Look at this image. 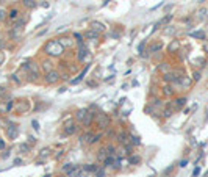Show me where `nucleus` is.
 <instances>
[{
	"label": "nucleus",
	"instance_id": "nucleus-31",
	"mask_svg": "<svg viewBox=\"0 0 208 177\" xmlns=\"http://www.w3.org/2000/svg\"><path fill=\"white\" fill-rule=\"evenodd\" d=\"M6 94V91H5V88H0V97H3Z\"/></svg>",
	"mask_w": 208,
	"mask_h": 177
},
{
	"label": "nucleus",
	"instance_id": "nucleus-3",
	"mask_svg": "<svg viewBox=\"0 0 208 177\" xmlns=\"http://www.w3.org/2000/svg\"><path fill=\"white\" fill-rule=\"evenodd\" d=\"M60 72H57V71H50V72H47L45 74V83H48V85H53V83H57V81L60 80Z\"/></svg>",
	"mask_w": 208,
	"mask_h": 177
},
{
	"label": "nucleus",
	"instance_id": "nucleus-32",
	"mask_svg": "<svg viewBox=\"0 0 208 177\" xmlns=\"http://www.w3.org/2000/svg\"><path fill=\"white\" fill-rule=\"evenodd\" d=\"M3 46H5V41L0 38V52H2V49H3Z\"/></svg>",
	"mask_w": 208,
	"mask_h": 177
},
{
	"label": "nucleus",
	"instance_id": "nucleus-20",
	"mask_svg": "<svg viewBox=\"0 0 208 177\" xmlns=\"http://www.w3.org/2000/svg\"><path fill=\"white\" fill-rule=\"evenodd\" d=\"M139 161H141L139 157H135V155H133V157H130V163H131V165H138Z\"/></svg>",
	"mask_w": 208,
	"mask_h": 177
},
{
	"label": "nucleus",
	"instance_id": "nucleus-37",
	"mask_svg": "<svg viewBox=\"0 0 208 177\" xmlns=\"http://www.w3.org/2000/svg\"><path fill=\"white\" fill-rule=\"evenodd\" d=\"M60 177H64V176H60Z\"/></svg>",
	"mask_w": 208,
	"mask_h": 177
},
{
	"label": "nucleus",
	"instance_id": "nucleus-10",
	"mask_svg": "<svg viewBox=\"0 0 208 177\" xmlns=\"http://www.w3.org/2000/svg\"><path fill=\"white\" fill-rule=\"evenodd\" d=\"M42 67H44L45 74H47V72H50V71H53V64H52V61H50V60L42 61Z\"/></svg>",
	"mask_w": 208,
	"mask_h": 177
},
{
	"label": "nucleus",
	"instance_id": "nucleus-25",
	"mask_svg": "<svg viewBox=\"0 0 208 177\" xmlns=\"http://www.w3.org/2000/svg\"><path fill=\"white\" fill-rule=\"evenodd\" d=\"M130 140H131V144H139V138L138 137H130Z\"/></svg>",
	"mask_w": 208,
	"mask_h": 177
},
{
	"label": "nucleus",
	"instance_id": "nucleus-7",
	"mask_svg": "<svg viewBox=\"0 0 208 177\" xmlns=\"http://www.w3.org/2000/svg\"><path fill=\"white\" fill-rule=\"evenodd\" d=\"M91 30L97 31L100 35V33L105 31V25H103L102 22H97V20H94V22H91Z\"/></svg>",
	"mask_w": 208,
	"mask_h": 177
},
{
	"label": "nucleus",
	"instance_id": "nucleus-1",
	"mask_svg": "<svg viewBox=\"0 0 208 177\" xmlns=\"http://www.w3.org/2000/svg\"><path fill=\"white\" fill-rule=\"evenodd\" d=\"M45 52L52 57H58L64 52V47L61 46L60 41H50V43L45 44Z\"/></svg>",
	"mask_w": 208,
	"mask_h": 177
},
{
	"label": "nucleus",
	"instance_id": "nucleus-33",
	"mask_svg": "<svg viewBox=\"0 0 208 177\" xmlns=\"http://www.w3.org/2000/svg\"><path fill=\"white\" fill-rule=\"evenodd\" d=\"M186 165H188V161H186V160H183V161H180V166H182V168H185Z\"/></svg>",
	"mask_w": 208,
	"mask_h": 177
},
{
	"label": "nucleus",
	"instance_id": "nucleus-14",
	"mask_svg": "<svg viewBox=\"0 0 208 177\" xmlns=\"http://www.w3.org/2000/svg\"><path fill=\"white\" fill-rule=\"evenodd\" d=\"M24 6H27L28 10H33L36 8V2L34 0H24Z\"/></svg>",
	"mask_w": 208,
	"mask_h": 177
},
{
	"label": "nucleus",
	"instance_id": "nucleus-17",
	"mask_svg": "<svg viewBox=\"0 0 208 177\" xmlns=\"http://www.w3.org/2000/svg\"><path fill=\"white\" fill-rule=\"evenodd\" d=\"M75 165H72V163H67V165L63 166V173H69V171H72Z\"/></svg>",
	"mask_w": 208,
	"mask_h": 177
},
{
	"label": "nucleus",
	"instance_id": "nucleus-18",
	"mask_svg": "<svg viewBox=\"0 0 208 177\" xmlns=\"http://www.w3.org/2000/svg\"><path fill=\"white\" fill-rule=\"evenodd\" d=\"M107 149H102V151H100V154H99V160H103V161H105V158H107Z\"/></svg>",
	"mask_w": 208,
	"mask_h": 177
},
{
	"label": "nucleus",
	"instance_id": "nucleus-26",
	"mask_svg": "<svg viewBox=\"0 0 208 177\" xmlns=\"http://www.w3.org/2000/svg\"><path fill=\"white\" fill-rule=\"evenodd\" d=\"M20 151H22V152H28L30 151V146L28 144H22V146H20Z\"/></svg>",
	"mask_w": 208,
	"mask_h": 177
},
{
	"label": "nucleus",
	"instance_id": "nucleus-29",
	"mask_svg": "<svg viewBox=\"0 0 208 177\" xmlns=\"http://www.w3.org/2000/svg\"><path fill=\"white\" fill-rule=\"evenodd\" d=\"M185 102H186L185 99H178V100H177V107H182V105H185Z\"/></svg>",
	"mask_w": 208,
	"mask_h": 177
},
{
	"label": "nucleus",
	"instance_id": "nucleus-16",
	"mask_svg": "<svg viewBox=\"0 0 208 177\" xmlns=\"http://www.w3.org/2000/svg\"><path fill=\"white\" fill-rule=\"evenodd\" d=\"M171 19H172V14H169V16H166V17H164L163 20H160V22L157 24V27H160V25H164V24H168V22H169Z\"/></svg>",
	"mask_w": 208,
	"mask_h": 177
},
{
	"label": "nucleus",
	"instance_id": "nucleus-21",
	"mask_svg": "<svg viewBox=\"0 0 208 177\" xmlns=\"http://www.w3.org/2000/svg\"><path fill=\"white\" fill-rule=\"evenodd\" d=\"M74 38H75V41L80 44V43H83V36L80 35V33H74Z\"/></svg>",
	"mask_w": 208,
	"mask_h": 177
},
{
	"label": "nucleus",
	"instance_id": "nucleus-38",
	"mask_svg": "<svg viewBox=\"0 0 208 177\" xmlns=\"http://www.w3.org/2000/svg\"><path fill=\"white\" fill-rule=\"evenodd\" d=\"M0 2H2V0H0Z\"/></svg>",
	"mask_w": 208,
	"mask_h": 177
},
{
	"label": "nucleus",
	"instance_id": "nucleus-4",
	"mask_svg": "<svg viewBox=\"0 0 208 177\" xmlns=\"http://www.w3.org/2000/svg\"><path fill=\"white\" fill-rule=\"evenodd\" d=\"M25 69L28 71L30 74L39 75V66H38V63H34V61H27V63H25Z\"/></svg>",
	"mask_w": 208,
	"mask_h": 177
},
{
	"label": "nucleus",
	"instance_id": "nucleus-19",
	"mask_svg": "<svg viewBox=\"0 0 208 177\" xmlns=\"http://www.w3.org/2000/svg\"><path fill=\"white\" fill-rule=\"evenodd\" d=\"M47 155H50V149H42V151H41V154H39V157L44 158V157H47Z\"/></svg>",
	"mask_w": 208,
	"mask_h": 177
},
{
	"label": "nucleus",
	"instance_id": "nucleus-12",
	"mask_svg": "<svg viewBox=\"0 0 208 177\" xmlns=\"http://www.w3.org/2000/svg\"><path fill=\"white\" fill-rule=\"evenodd\" d=\"M8 137L10 138H16L17 137V127L16 125H10V128H8Z\"/></svg>",
	"mask_w": 208,
	"mask_h": 177
},
{
	"label": "nucleus",
	"instance_id": "nucleus-8",
	"mask_svg": "<svg viewBox=\"0 0 208 177\" xmlns=\"http://www.w3.org/2000/svg\"><path fill=\"white\" fill-rule=\"evenodd\" d=\"M81 171H83V169H81L80 166H74L72 171H69V173H67V177H80Z\"/></svg>",
	"mask_w": 208,
	"mask_h": 177
},
{
	"label": "nucleus",
	"instance_id": "nucleus-30",
	"mask_svg": "<svg viewBox=\"0 0 208 177\" xmlns=\"http://www.w3.org/2000/svg\"><path fill=\"white\" fill-rule=\"evenodd\" d=\"M164 94H168V96H169V94H172V91H171L169 86H164Z\"/></svg>",
	"mask_w": 208,
	"mask_h": 177
},
{
	"label": "nucleus",
	"instance_id": "nucleus-27",
	"mask_svg": "<svg viewBox=\"0 0 208 177\" xmlns=\"http://www.w3.org/2000/svg\"><path fill=\"white\" fill-rule=\"evenodd\" d=\"M192 36H194V38H204L205 35H204L202 31H197V33H192Z\"/></svg>",
	"mask_w": 208,
	"mask_h": 177
},
{
	"label": "nucleus",
	"instance_id": "nucleus-6",
	"mask_svg": "<svg viewBox=\"0 0 208 177\" xmlns=\"http://www.w3.org/2000/svg\"><path fill=\"white\" fill-rule=\"evenodd\" d=\"M75 130H77V125L74 124V121H69L64 124V133L66 135H74Z\"/></svg>",
	"mask_w": 208,
	"mask_h": 177
},
{
	"label": "nucleus",
	"instance_id": "nucleus-13",
	"mask_svg": "<svg viewBox=\"0 0 208 177\" xmlns=\"http://www.w3.org/2000/svg\"><path fill=\"white\" fill-rule=\"evenodd\" d=\"M86 114H88V110H85V108H81V110H78V111H77V119L83 122V119H85V116H86Z\"/></svg>",
	"mask_w": 208,
	"mask_h": 177
},
{
	"label": "nucleus",
	"instance_id": "nucleus-5",
	"mask_svg": "<svg viewBox=\"0 0 208 177\" xmlns=\"http://www.w3.org/2000/svg\"><path fill=\"white\" fill-rule=\"evenodd\" d=\"M22 35H24V27H13V30H11V38L13 39L19 41L22 38Z\"/></svg>",
	"mask_w": 208,
	"mask_h": 177
},
{
	"label": "nucleus",
	"instance_id": "nucleus-24",
	"mask_svg": "<svg viewBox=\"0 0 208 177\" xmlns=\"http://www.w3.org/2000/svg\"><path fill=\"white\" fill-rule=\"evenodd\" d=\"M95 174H97V177H105V171H103V168L97 169V171H95Z\"/></svg>",
	"mask_w": 208,
	"mask_h": 177
},
{
	"label": "nucleus",
	"instance_id": "nucleus-28",
	"mask_svg": "<svg viewBox=\"0 0 208 177\" xmlns=\"http://www.w3.org/2000/svg\"><path fill=\"white\" fill-rule=\"evenodd\" d=\"M6 16H8V14H6V13H5L3 10H0V20H3Z\"/></svg>",
	"mask_w": 208,
	"mask_h": 177
},
{
	"label": "nucleus",
	"instance_id": "nucleus-34",
	"mask_svg": "<svg viewBox=\"0 0 208 177\" xmlns=\"http://www.w3.org/2000/svg\"><path fill=\"white\" fill-rule=\"evenodd\" d=\"M3 60H5V57H3V52H0V64L3 63Z\"/></svg>",
	"mask_w": 208,
	"mask_h": 177
},
{
	"label": "nucleus",
	"instance_id": "nucleus-15",
	"mask_svg": "<svg viewBox=\"0 0 208 177\" xmlns=\"http://www.w3.org/2000/svg\"><path fill=\"white\" fill-rule=\"evenodd\" d=\"M17 16H19V10H17V8H13V10L8 13V17H10L11 20H14Z\"/></svg>",
	"mask_w": 208,
	"mask_h": 177
},
{
	"label": "nucleus",
	"instance_id": "nucleus-22",
	"mask_svg": "<svg viewBox=\"0 0 208 177\" xmlns=\"http://www.w3.org/2000/svg\"><path fill=\"white\" fill-rule=\"evenodd\" d=\"M161 49V44H154L150 47V52H157V50H160Z\"/></svg>",
	"mask_w": 208,
	"mask_h": 177
},
{
	"label": "nucleus",
	"instance_id": "nucleus-36",
	"mask_svg": "<svg viewBox=\"0 0 208 177\" xmlns=\"http://www.w3.org/2000/svg\"><path fill=\"white\" fill-rule=\"evenodd\" d=\"M204 47H205V50L208 52V43H205V46H204Z\"/></svg>",
	"mask_w": 208,
	"mask_h": 177
},
{
	"label": "nucleus",
	"instance_id": "nucleus-2",
	"mask_svg": "<svg viewBox=\"0 0 208 177\" xmlns=\"http://www.w3.org/2000/svg\"><path fill=\"white\" fill-rule=\"evenodd\" d=\"M110 122H111V119H110L108 114H105V113L97 114V124H99L100 128H107L110 125Z\"/></svg>",
	"mask_w": 208,
	"mask_h": 177
},
{
	"label": "nucleus",
	"instance_id": "nucleus-35",
	"mask_svg": "<svg viewBox=\"0 0 208 177\" xmlns=\"http://www.w3.org/2000/svg\"><path fill=\"white\" fill-rule=\"evenodd\" d=\"M3 147H5V141L0 140V149H3Z\"/></svg>",
	"mask_w": 208,
	"mask_h": 177
},
{
	"label": "nucleus",
	"instance_id": "nucleus-9",
	"mask_svg": "<svg viewBox=\"0 0 208 177\" xmlns=\"http://www.w3.org/2000/svg\"><path fill=\"white\" fill-rule=\"evenodd\" d=\"M92 121H94V114L88 111V114H86V116H85V119H83V125H85V127H88V125H91V122H92Z\"/></svg>",
	"mask_w": 208,
	"mask_h": 177
},
{
	"label": "nucleus",
	"instance_id": "nucleus-11",
	"mask_svg": "<svg viewBox=\"0 0 208 177\" xmlns=\"http://www.w3.org/2000/svg\"><path fill=\"white\" fill-rule=\"evenodd\" d=\"M85 38L86 39H97V38H99V33L94 31V30H88L86 35H85Z\"/></svg>",
	"mask_w": 208,
	"mask_h": 177
},
{
	"label": "nucleus",
	"instance_id": "nucleus-23",
	"mask_svg": "<svg viewBox=\"0 0 208 177\" xmlns=\"http://www.w3.org/2000/svg\"><path fill=\"white\" fill-rule=\"evenodd\" d=\"M163 114H164L166 118H169L171 114H172V108H171V107H168V108H166V110H164V113H163Z\"/></svg>",
	"mask_w": 208,
	"mask_h": 177
}]
</instances>
